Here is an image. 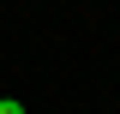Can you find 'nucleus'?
<instances>
[{
  "label": "nucleus",
  "mask_w": 120,
  "mask_h": 114,
  "mask_svg": "<svg viewBox=\"0 0 120 114\" xmlns=\"http://www.w3.org/2000/svg\"><path fill=\"white\" fill-rule=\"evenodd\" d=\"M0 114H24V102H12V96H0Z\"/></svg>",
  "instance_id": "obj_1"
}]
</instances>
